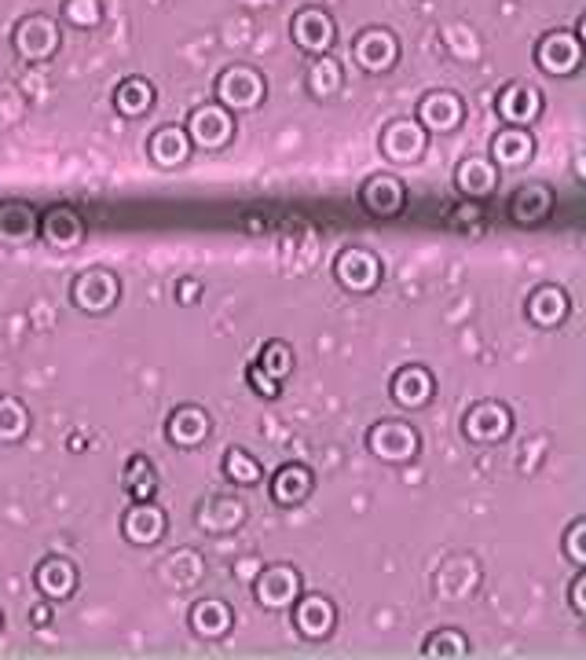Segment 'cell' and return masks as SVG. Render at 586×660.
Wrapping results in <instances>:
<instances>
[{
  "mask_svg": "<svg viewBox=\"0 0 586 660\" xmlns=\"http://www.w3.org/2000/svg\"><path fill=\"white\" fill-rule=\"evenodd\" d=\"M367 448L374 459L393 462V467H404V462H410L418 456L421 433L410 426V422L385 419V422H374V426L367 429Z\"/></svg>",
  "mask_w": 586,
  "mask_h": 660,
  "instance_id": "obj_1",
  "label": "cell"
},
{
  "mask_svg": "<svg viewBox=\"0 0 586 660\" xmlns=\"http://www.w3.org/2000/svg\"><path fill=\"white\" fill-rule=\"evenodd\" d=\"M334 275H337V283H342L345 291H352V294H374L385 272H382V261H378V254L363 250V246H348V250L337 254Z\"/></svg>",
  "mask_w": 586,
  "mask_h": 660,
  "instance_id": "obj_2",
  "label": "cell"
},
{
  "mask_svg": "<svg viewBox=\"0 0 586 660\" xmlns=\"http://www.w3.org/2000/svg\"><path fill=\"white\" fill-rule=\"evenodd\" d=\"M510 429H513V415L499 400H480V404L469 408V415L462 419V433H466V440H473V445H499V440L510 437Z\"/></svg>",
  "mask_w": 586,
  "mask_h": 660,
  "instance_id": "obj_3",
  "label": "cell"
},
{
  "mask_svg": "<svg viewBox=\"0 0 586 660\" xmlns=\"http://www.w3.org/2000/svg\"><path fill=\"white\" fill-rule=\"evenodd\" d=\"M70 297H74V305L81 313H110L121 297V283L115 272H107V268H88L85 275L74 280Z\"/></svg>",
  "mask_w": 586,
  "mask_h": 660,
  "instance_id": "obj_4",
  "label": "cell"
},
{
  "mask_svg": "<svg viewBox=\"0 0 586 660\" xmlns=\"http://www.w3.org/2000/svg\"><path fill=\"white\" fill-rule=\"evenodd\" d=\"M301 573L290 569V565H268L261 576H256V602L264 605V610H290V605L297 602V594H301Z\"/></svg>",
  "mask_w": 586,
  "mask_h": 660,
  "instance_id": "obj_5",
  "label": "cell"
},
{
  "mask_svg": "<svg viewBox=\"0 0 586 660\" xmlns=\"http://www.w3.org/2000/svg\"><path fill=\"white\" fill-rule=\"evenodd\" d=\"M290 610H294L297 632H301L308 643H319V638H326V635L334 632V624H337L334 602H331V598H323V594H304L301 591Z\"/></svg>",
  "mask_w": 586,
  "mask_h": 660,
  "instance_id": "obj_6",
  "label": "cell"
},
{
  "mask_svg": "<svg viewBox=\"0 0 586 660\" xmlns=\"http://www.w3.org/2000/svg\"><path fill=\"white\" fill-rule=\"evenodd\" d=\"M121 535L132 543V546H151L166 535V510L158 507L154 499H143V503H132L121 518Z\"/></svg>",
  "mask_w": 586,
  "mask_h": 660,
  "instance_id": "obj_7",
  "label": "cell"
},
{
  "mask_svg": "<svg viewBox=\"0 0 586 660\" xmlns=\"http://www.w3.org/2000/svg\"><path fill=\"white\" fill-rule=\"evenodd\" d=\"M388 393H393L396 404L407 408V411L426 408L429 400H433V393H436V378H433V370H429V367L407 364V367H399L396 375H393V386H388Z\"/></svg>",
  "mask_w": 586,
  "mask_h": 660,
  "instance_id": "obj_8",
  "label": "cell"
},
{
  "mask_svg": "<svg viewBox=\"0 0 586 660\" xmlns=\"http://www.w3.org/2000/svg\"><path fill=\"white\" fill-rule=\"evenodd\" d=\"M15 48L19 56L29 59V63H40V59H51V51L59 48V26L51 23L48 15L23 19L15 30Z\"/></svg>",
  "mask_w": 586,
  "mask_h": 660,
  "instance_id": "obj_9",
  "label": "cell"
},
{
  "mask_svg": "<svg viewBox=\"0 0 586 660\" xmlns=\"http://www.w3.org/2000/svg\"><path fill=\"white\" fill-rule=\"evenodd\" d=\"M312 488H315V478L304 462H286V467L275 470L268 481V492L279 507H301L308 495H312Z\"/></svg>",
  "mask_w": 586,
  "mask_h": 660,
  "instance_id": "obj_10",
  "label": "cell"
},
{
  "mask_svg": "<svg viewBox=\"0 0 586 660\" xmlns=\"http://www.w3.org/2000/svg\"><path fill=\"white\" fill-rule=\"evenodd\" d=\"M34 584L48 602H63L77 591V565L70 558H45L37 565Z\"/></svg>",
  "mask_w": 586,
  "mask_h": 660,
  "instance_id": "obj_11",
  "label": "cell"
},
{
  "mask_svg": "<svg viewBox=\"0 0 586 660\" xmlns=\"http://www.w3.org/2000/svg\"><path fill=\"white\" fill-rule=\"evenodd\" d=\"M205 433H210V415L194 404H183L166 419V437L172 448H199Z\"/></svg>",
  "mask_w": 586,
  "mask_h": 660,
  "instance_id": "obj_12",
  "label": "cell"
},
{
  "mask_svg": "<svg viewBox=\"0 0 586 660\" xmlns=\"http://www.w3.org/2000/svg\"><path fill=\"white\" fill-rule=\"evenodd\" d=\"M261 96H264V81L256 78L250 67H231V70H224V78H220V99L228 103V107H235V110H250V107H256V103H261Z\"/></svg>",
  "mask_w": 586,
  "mask_h": 660,
  "instance_id": "obj_13",
  "label": "cell"
},
{
  "mask_svg": "<svg viewBox=\"0 0 586 660\" xmlns=\"http://www.w3.org/2000/svg\"><path fill=\"white\" fill-rule=\"evenodd\" d=\"M404 184H399L396 177H374L363 184V191H359V202L367 205V213L374 216H396L399 210H404Z\"/></svg>",
  "mask_w": 586,
  "mask_h": 660,
  "instance_id": "obj_14",
  "label": "cell"
},
{
  "mask_svg": "<svg viewBox=\"0 0 586 660\" xmlns=\"http://www.w3.org/2000/svg\"><path fill=\"white\" fill-rule=\"evenodd\" d=\"M231 118H228V110H220V107H202V110H194V118H191V137H194V143L199 148H210V151H217V148H224V143L231 140Z\"/></svg>",
  "mask_w": 586,
  "mask_h": 660,
  "instance_id": "obj_15",
  "label": "cell"
},
{
  "mask_svg": "<svg viewBox=\"0 0 586 660\" xmlns=\"http://www.w3.org/2000/svg\"><path fill=\"white\" fill-rule=\"evenodd\" d=\"M569 294L561 291V286H539L536 294L528 297V305H524V313L536 327H561L564 316H569Z\"/></svg>",
  "mask_w": 586,
  "mask_h": 660,
  "instance_id": "obj_16",
  "label": "cell"
},
{
  "mask_svg": "<svg viewBox=\"0 0 586 660\" xmlns=\"http://www.w3.org/2000/svg\"><path fill=\"white\" fill-rule=\"evenodd\" d=\"M382 151L393 162H415L421 151H426V132H421L415 121H393L382 132Z\"/></svg>",
  "mask_w": 586,
  "mask_h": 660,
  "instance_id": "obj_17",
  "label": "cell"
},
{
  "mask_svg": "<svg viewBox=\"0 0 586 660\" xmlns=\"http://www.w3.org/2000/svg\"><path fill=\"white\" fill-rule=\"evenodd\" d=\"M235 624V613L228 602H220V598H205L191 610V632L199 638H224L231 632Z\"/></svg>",
  "mask_w": 586,
  "mask_h": 660,
  "instance_id": "obj_18",
  "label": "cell"
},
{
  "mask_svg": "<svg viewBox=\"0 0 586 660\" xmlns=\"http://www.w3.org/2000/svg\"><path fill=\"white\" fill-rule=\"evenodd\" d=\"M539 67L547 74H572L579 67V40L572 34H553L539 45Z\"/></svg>",
  "mask_w": 586,
  "mask_h": 660,
  "instance_id": "obj_19",
  "label": "cell"
},
{
  "mask_svg": "<svg viewBox=\"0 0 586 660\" xmlns=\"http://www.w3.org/2000/svg\"><path fill=\"white\" fill-rule=\"evenodd\" d=\"M396 59V40L385 30H367L356 40V63L363 70H388Z\"/></svg>",
  "mask_w": 586,
  "mask_h": 660,
  "instance_id": "obj_20",
  "label": "cell"
},
{
  "mask_svg": "<svg viewBox=\"0 0 586 660\" xmlns=\"http://www.w3.org/2000/svg\"><path fill=\"white\" fill-rule=\"evenodd\" d=\"M294 40L301 45L304 51H326L334 40V23L331 15L315 12V8H308L294 19Z\"/></svg>",
  "mask_w": 586,
  "mask_h": 660,
  "instance_id": "obj_21",
  "label": "cell"
},
{
  "mask_svg": "<svg viewBox=\"0 0 586 660\" xmlns=\"http://www.w3.org/2000/svg\"><path fill=\"white\" fill-rule=\"evenodd\" d=\"M246 521V507L239 499H224V495H213L199 507V525L210 532H235Z\"/></svg>",
  "mask_w": 586,
  "mask_h": 660,
  "instance_id": "obj_22",
  "label": "cell"
},
{
  "mask_svg": "<svg viewBox=\"0 0 586 660\" xmlns=\"http://www.w3.org/2000/svg\"><path fill=\"white\" fill-rule=\"evenodd\" d=\"M418 118H421V126H426V129L447 132V129H455L462 121V103L451 96V92H433V96L421 99Z\"/></svg>",
  "mask_w": 586,
  "mask_h": 660,
  "instance_id": "obj_23",
  "label": "cell"
},
{
  "mask_svg": "<svg viewBox=\"0 0 586 660\" xmlns=\"http://www.w3.org/2000/svg\"><path fill=\"white\" fill-rule=\"evenodd\" d=\"M45 239L51 246H59V250H70V246L81 243V235H85V224H81V216L70 210V205H59V210H51L45 216Z\"/></svg>",
  "mask_w": 586,
  "mask_h": 660,
  "instance_id": "obj_24",
  "label": "cell"
},
{
  "mask_svg": "<svg viewBox=\"0 0 586 660\" xmlns=\"http://www.w3.org/2000/svg\"><path fill=\"white\" fill-rule=\"evenodd\" d=\"M499 184V169L485 158H469L458 165V188L469 195V199H488Z\"/></svg>",
  "mask_w": 586,
  "mask_h": 660,
  "instance_id": "obj_25",
  "label": "cell"
},
{
  "mask_svg": "<svg viewBox=\"0 0 586 660\" xmlns=\"http://www.w3.org/2000/svg\"><path fill=\"white\" fill-rule=\"evenodd\" d=\"M550 205H553V199H550V191L547 188H521L517 195H513V202H510V216L517 224H539V221H547L550 216Z\"/></svg>",
  "mask_w": 586,
  "mask_h": 660,
  "instance_id": "obj_26",
  "label": "cell"
},
{
  "mask_svg": "<svg viewBox=\"0 0 586 660\" xmlns=\"http://www.w3.org/2000/svg\"><path fill=\"white\" fill-rule=\"evenodd\" d=\"M37 235V216L29 205H0V243H26Z\"/></svg>",
  "mask_w": 586,
  "mask_h": 660,
  "instance_id": "obj_27",
  "label": "cell"
},
{
  "mask_svg": "<svg viewBox=\"0 0 586 660\" xmlns=\"http://www.w3.org/2000/svg\"><path fill=\"white\" fill-rule=\"evenodd\" d=\"M531 137L524 129H506V132H499L495 137V162H499V169H521L524 162L531 158Z\"/></svg>",
  "mask_w": 586,
  "mask_h": 660,
  "instance_id": "obj_28",
  "label": "cell"
},
{
  "mask_svg": "<svg viewBox=\"0 0 586 660\" xmlns=\"http://www.w3.org/2000/svg\"><path fill=\"white\" fill-rule=\"evenodd\" d=\"M499 110H502V118H510L513 126H524V121H531L542 110V99H539V92L536 89H521V85H513V89H506L502 92V99H499Z\"/></svg>",
  "mask_w": 586,
  "mask_h": 660,
  "instance_id": "obj_29",
  "label": "cell"
},
{
  "mask_svg": "<svg viewBox=\"0 0 586 660\" xmlns=\"http://www.w3.org/2000/svg\"><path fill=\"white\" fill-rule=\"evenodd\" d=\"M121 488H125V495H129L132 503L154 499V495H158V478H154L151 459L132 456L129 459V470H125V481H121Z\"/></svg>",
  "mask_w": 586,
  "mask_h": 660,
  "instance_id": "obj_30",
  "label": "cell"
},
{
  "mask_svg": "<svg viewBox=\"0 0 586 660\" xmlns=\"http://www.w3.org/2000/svg\"><path fill=\"white\" fill-rule=\"evenodd\" d=\"M29 429V411L23 400L15 397H0V440L4 445H19Z\"/></svg>",
  "mask_w": 586,
  "mask_h": 660,
  "instance_id": "obj_31",
  "label": "cell"
},
{
  "mask_svg": "<svg viewBox=\"0 0 586 660\" xmlns=\"http://www.w3.org/2000/svg\"><path fill=\"white\" fill-rule=\"evenodd\" d=\"M188 151H191L188 137H183L180 129H172V126L158 129V132H154V140H151V158L158 165H177V162L188 158Z\"/></svg>",
  "mask_w": 586,
  "mask_h": 660,
  "instance_id": "obj_32",
  "label": "cell"
},
{
  "mask_svg": "<svg viewBox=\"0 0 586 660\" xmlns=\"http://www.w3.org/2000/svg\"><path fill=\"white\" fill-rule=\"evenodd\" d=\"M224 473H228L235 484H246V488L264 481V467L246 448H228V451H224Z\"/></svg>",
  "mask_w": 586,
  "mask_h": 660,
  "instance_id": "obj_33",
  "label": "cell"
},
{
  "mask_svg": "<svg viewBox=\"0 0 586 660\" xmlns=\"http://www.w3.org/2000/svg\"><path fill=\"white\" fill-rule=\"evenodd\" d=\"M256 364H261L264 375H272L275 381H286V378H290V370H294V349L275 338V342H268L261 349Z\"/></svg>",
  "mask_w": 586,
  "mask_h": 660,
  "instance_id": "obj_34",
  "label": "cell"
},
{
  "mask_svg": "<svg viewBox=\"0 0 586 660\" xmlns=\"http://www.w3.org/2000/svg\"><path fill=\"white\" fill-rule=\"evenodd\" d=\"M151 99H154V89L147 85V81H140V78H129L125 85L118 89V110L121 115H129V118H136V115H143V110L151 107Z\"/></svg>",
  "mask_w": 586,
  "mask_h": 660,
  "instance_id": "obj_35",
  "label": "cell"
},
{
  "mask_svg": "<svg viewBox=\"0 0 586 660\" xmlns=\"http://www.w3.org/2000/svg\"><path fill=\"white\" fill-rule=\"evenodd\" d=\"M426 657H466L469 653V638L455 632V627H444V632H433L426 638Z\"/></svg>",
  "mask_w": 586,
  "mask_h": 660,
  "instance_id": "obj_36",
  "label": "cell"
},
{
  "mask_svg": "<svg viewBox=\"0 0 586 660\" xmlns=\"http://www.w3.org/2000/svg\"><path fill=\"white\" fill-rule=\"evenodd\" d=\"M308 89H312L315 96H334V92L342 89V67L326 56L315 59L312 70H308Z\"/></svg>",
  "mask_w": 586,
  "mask_h": 660,
  "instance_id": "obj_37",
  "label": "cell"
},
{
  "mask_svg": "<svg viewBox=\"0 0 586 660\" xmlns=\"http://www.w3.org/2000/svg\"><path fill=\"white\" fill-rule=\"evenodd\" d=\"M246 381H250V389H253L256 397H268V400H275V397L283 393V381H275L272 375H264V370H261V364H256V360H253L250 367H246Z\"/></svg>",
  "mask_w": 586,
  "mask_h": 660,
  "instance_id": "obj_38",
  "label": "cell"
},
{
  "mask_svg": "<svg viewBox=\"0 0 586 660\" xmlns=\"http://www.w3.org/2000/svg\"><path fill=\"white\" fill-rule=\"evenodd\" d=\"M583 535H586V521H583V518H575V521L569 525V532H564V551H569V558H572L575 569H583V565H586Z\"/></svg>",
  "mask_w": 586,
  "mask_h": 660,
  "instance_id": "obj_39",
  "label": "cell"
},
{
  "mask_svg": "<svg viewBox=\"0 0 586 660\" xmlns=\"http://www.w3.org/2000/svg\"><path fill=\"white\" fill-rule=\"evenodd\" d=\"M67 15L74 19V23H81V26H85V23H96V19H99L96 0H70V4H67Z\"/></svg>",
  "mask_w": 586,
  "mask_h": 660,
  "instance_id": "obj_40",
  "label": "cell"
},
{
  "mask_svg": "<svg viewBox=\"0 0 586 660\" xmlns=\"http://www.w3.org/2000/svg\"><path fill=\"white\" fill-rule=\"evenodd\" d=\"M583 587H586V576H583V573H575V580H572V610H575V616H586Z\"/></svg>",
  "mask_w": 586,
  "mask_h": 660,
  "instance_id": "obj_41",
  "label": "cell"
},
{
  "mask_svg": "<svg viewBox=\"0 0 586 660\" xmlns=\"http://www.w3.org/2000/svg\"><path fill=\"white\" fill-rule=\"evenodd\" d=\"M177 291H180V302H183V305H194V302H199L202 283H199V280H180Z\"/></svg>",
  "mask_w": 586,
  "mask_h": 660,
  "instance_id": "obj_42",
  "label": "cell"
},
{
  "mask_svg": "<svg viewBox=\"0 0 586 660\" xmlns=\"http://www.w3.org/2000/svg\"><path fill=\"white\" fill-rule=\"evenodd\" d=\"M48 621H51V605H37V610H34V624L37 627H48Z\"/></svg>",
  "mask_w": 586,
  "mask_h": 660,
  "instance_id": "obj_43",
  "label": "cell"
},
{
  "mask_svg": "<svg viewBox=\"0 0 586 660\" xmlns=\"http://www.w3.org/2000/svg\"><path fill=\"white\" fill-rule=\"evenodd\" d=\"M0 627H4V616H0Z\"/></svg>",
  "mask_w": 586,
  "mask_h": 660,
  "instance_id": "obj_44",
  "label": "cell"
}]
</instances>
